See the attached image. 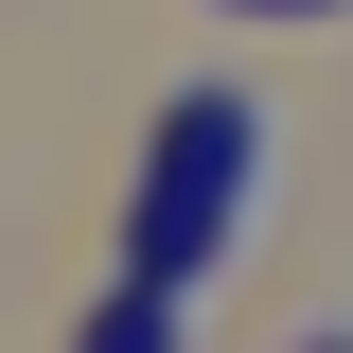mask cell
Wrapping results in <instances>:
<instances>
[{
  "label": "cell",
  "mask_w": 353,
  "mask_h": 353,
  "mask_svg": "<svg viewBox=\"0 0 353 353\" xmlns=\"http://www.w3.org/2000/svg\"><path fill=\"white\" fill-rule=\"evenodd\" d=\"M265 194V124H248V88H194L159 124V176H141V301H176V283H212L230 230H248Z\"/></svg>",
  "instance_id": "6da1fadb"
},
{
  "label": "cell",
  "mask_w": 353,
  "mask_h": 353,
  "mask_svg": "<svg viewBox=\"0 0 353 353\" xmlns=\"http://www.w3.org/2000/svg\"><path fill=\"white\" fill-rule=\"evenodd\" d=\"M265 18H336V0H265Z\"/></svg>",
  "instance_id": "7a4b0ae2"
}]
</instances>
